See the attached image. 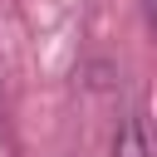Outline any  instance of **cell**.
I'll list each match as a JSON object with an SVG mask.
<instances>
[{"instance_id":"6da1fadb","label":"cell","mask_w":157,"mask_h":157,"mask_svg":"<svg viewBox=\"0 0 157 157\" xmlns=\"http://www.w3.org/2000/svg\"><path fill=\"white\" fill-rule=\"evenodd\" d=\"M142 15H147V25L157 29V0H142Z\"/></svg>"}]
</instances>
